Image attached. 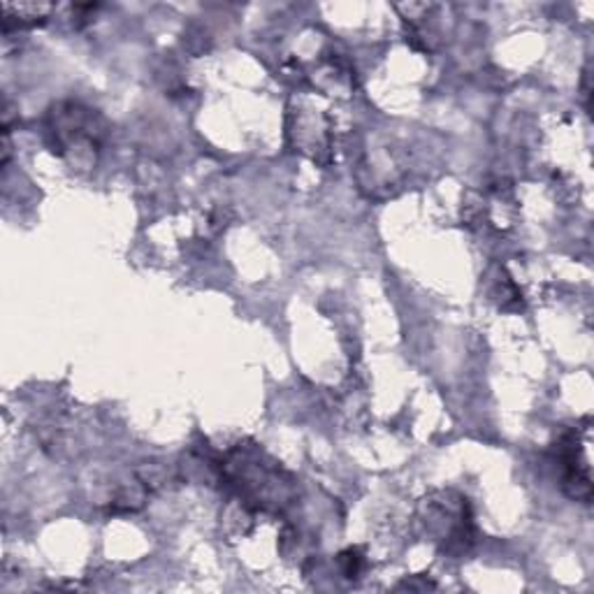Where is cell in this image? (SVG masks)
I'll return each mask as SVG.
<instances>
[{
    "label": "cell",
    "instance_id": "cell-1",
    "mask_svg": "<svg viewBox=\"0 0 594 594\" xmlns=\"http://www.w3.org/2000/svg\"><path fill=\"white\" fill-rule=\"evenodd\" d=\"M565 463V488L573 500H590L592 485H590V465L587 455L583 453V446L579 441V434H567L563 446H559Z\"/></svg>",
    "mask_w": 594,
    "mask_h": 594
}]
</instances>
